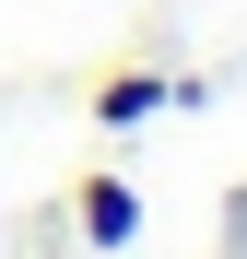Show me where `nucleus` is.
I'll use <instances>...</instances> for the list:
<instances>
[{"instance_id":"1","label":"nucleus","mask_w":247,"mask_h":259,"mask_svg":"<svg viewBox=\"0 0 247 259\" xmlns=\"http://www.w3.org/2000/svg\"><path fill=\"white\" fill-rule=\"evenodd\" d=\"M188 82H165V71H118V82H94V118L106 130H130V118H153V106H177Z\"/></svg>"},{"instance_id":"2","label":"nucleus","mask_w":247,"mask_h":259,"mask_svg":"<svg viewBox=\"0 0 247 259\" xmlns=\"http://www.w3.org/2000/svg\"><path fill=\"white\" fill-rule=\"evenodd\" d=\"M82 236H94V247H130V236H141V200H130V177H94V189H82Z\"/></svg>"}]
</instances>
